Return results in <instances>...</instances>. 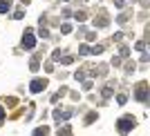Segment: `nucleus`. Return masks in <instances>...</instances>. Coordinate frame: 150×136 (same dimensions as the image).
Listing matches in <instances>:
<instances>
[{
	"label": "nucleus",
	"mask_w": 150,
	"mask_h": 136,
	"mask_svg": "<svg viewBox=\"0 0 150 136\" xmlns=\"http://www.w3.org/2000/svg\"><path fill=\"white\" fill-rule=\"evenodd\" d=\"M34 43H36V40L31 36V31H27L25 36H23V47H25V49H34Z\"/></svg>",
	"instance_id": "nucleus-1"
},
{
	"label": "nucleus",
	"mask_w": 150,
	"mask_h": 136,
	"mask_svg": "<svg viewBox=\"0 0 150 136\" xmlns=\"http://www.w3.org/2000/svg\"><path fill=\"white\" fill-rule=\"evenodd\" d=\"M45 87V81H40V78H36V81L31 83V92L36 94V92H40V89H43Z\"/></svg>",
	"instance_id": "nucleus-2"
},
{
	"label": "nucleus",
	"mask_w": 150,
	"mask_h": 136,
	"mask_svg": "<svg viewBox=\"0 0 150 136\" xmlns=\"http://www.w3.org/2000/svg\"><path fill=\"white\" fill-rule=\"evenodd\" d=\"M11 9V0H0V13H7Z\"/></svg>",
	"instance_id": "nucleus-3"
},
{
	"label": "nucleus",
	"mask_w": 150,
	"mask_h": 136,
	"mask_svg": "<svg viewBox=\"0 0 150 136\" xmlns=\"http://www.w3.org/2000/svg\"><path fill=\"white\" fill-rule=\"evenodd\" d=\"M130 125H132V121H121V123H119V127H121V132H125L128 127H130Z\"/></svg>",
	"instance_id": "nucleus-4"
},
{
	"label": "nucleus",
	"mask_w": 150,
	"mask_h": 136,
	"mask_svg": "<svg viewBox=\"0 0 150 136\" xmlns=\"http://www.w3.org/2000/svg\"><path fill=\"white\" fill-rule=\"evenodd\" d=\"M45 134H47V127H38V130H36V134H34V136H45Z\"/></svg>",
	"instance_id": "nucleus-5"
},
{
	"label": "nucleus",
	"mask_w": 150,
	"mask_h": 136,
	"mask_svg": "<svg viewBox=\"0 0 150 136\" xmlns=\"http://www.w3.org/2000/svg\"><path fill=\"white\" fill-rule=\"evenodd\" d=\"M2 116H5V109H2V107H0V121H2Z\"/></svg>",
	"instance_id": "nucleus-6"
}]
</instances>
